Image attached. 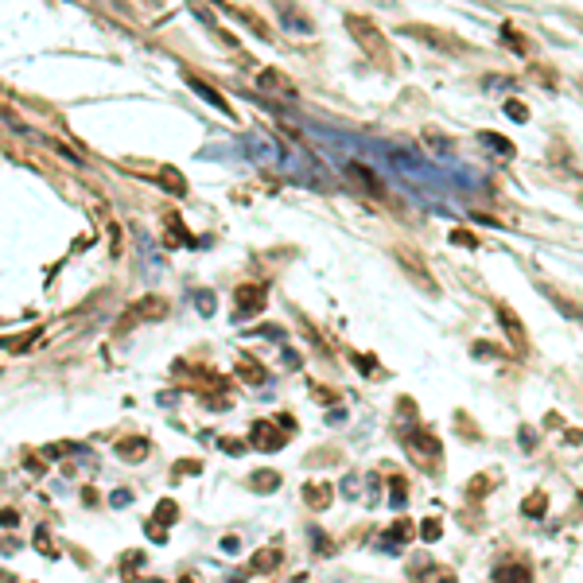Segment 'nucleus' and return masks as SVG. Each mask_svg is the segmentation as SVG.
I'll return each instance as SVG.
<instances>
[{
	"mask_svg": "<svg viewBox=\"0 0 583 583\" xmlns=\"http://www.w3.org/2000/svg\"><path fill=\"white\" fill-rule=\"evenodd\" d=\"M439 537H444V525H439V518H424L420 521V540H424V545H436Z\"/></svg>",
	"mask_w": 583,
	"mask_h": 583,
	"instance_id": "26",
	"label": "nucleus"
},
{
	"mask_svg": "<svg viewBox=\"0 0 583 583\" xmlns=\"http://www.w3.org/2000/svg\"><path fill=\"white\" fill-rule=\"evenodd\" d=\"M389 490H393V510H401V506L408 502V486H405V478H389Z\"/></svg>",
	"mask_w": 583,
	"mask_h": 583,
	"instance_id": "32",
	"label": "nucleus"
},
{
	"mask_svg": "<svg viewBox=\"0 0 583 583\" xmlns=\"http://www.w3.org/2000/svg\"><path fill=\"white\" fill-rule=\"evenodd\" d=\"M412 533H416L412 521H408V518H397L385 533H381V540H385L389 548H401V545H408V540H412Z\"/></svg>",
	"mask_w": 583,
	"mask_h": 583,
	"instance_id": "16",
	"label": "nucleus"
},
{
	"mask_svg": "<svg viewBox=\"0 0 583 583\" xmlns=\"http://www.w3.org/2000/svg\"><path fill=\"white\" fill-rule=\"evenodd\" d=\"M0 525H8V529L20 525V513H16V510H0Z\"/></svg>",
	"mask_w": 583,
	"mask_h": 583,
	"instance_id": "45",
	"label": "nucleus"
},
{
	"mask_svg": "<svg viewBox=\"0 0 583 583\" xmlns=\"http://www.w3.org/2000/svg\"><path fill=\"white\" fill-rule=\"evenodd\" d=\"M144 529H148V537H152V540H156V545H168V529H164V525H156V521H148V525H144Z\"/></svg>",
	"mask_w": 583,
	"mask_h": 583,
	"instance_id": "37",
	"label": "nucleus"
},
{
	"mask_svg": "<svg viewBox=\"0 0 583 583\" xmlns=\"http://www.w3.org/2000/svg\"><path fill=\"white\" fill-rule=\"evenodd\" d=\"M451 245H466V249H474V245H478V237H474L471 230H451Z\"/></svg>",
	"mask_w": 583,
	"mask_h": 583,
	"instance_id": "34",
	"label": "nucleus"
},
{
	"mask_svg": "<svg viewBox=\"0 0 583 583\" xmlns=\"http://www.w3.org/2000/svg\"><path fill=\"white\" fill-rule=\"evenodd\" d=\"M502 39H506V43H510V51H513V55H525V58H529L533 43H529V39L521 36L518 28H513V23H502Z\"/></svg>",
	"mask_w": 583,
	"mask_h": 583,
	"instance_id": "19",
	"label": "nucleus"
},
{
	"mask_svg": "<svg viewBox=\"0 0 583 583\" xmlns=\"http://www.w3.org/2000/svg\"><path fill=\"white\" fill-rule=\"evenodd\" d=\"M280 564H284V548L280 545H264V548H257V552L249 556V572H257V576L280 572Z\"/></svg>",
	"mask_w": 583,
	"mask_h": 583,
	"instance_id": "10",
	"label": "nucleus"
},
{
	"mask_svg": "<svg viewBox=\"0 0 583 583\" xmlns=\"http://www.w3.org/2000/svg\"><path fill=\"white\" fill-rule=\"evenodd\" d=\"M23 463H28V471H36V474H43V455H28V459H23Z\"/></svg>",
	"mask_w": 583,
	"mask_h": 583,
	"instance_id": "44",
	"label": "nucleus"
},
{
	"mask_svg": "<svg viewBox=\"0 0 583 583\" xmlns=\"http://www.w3.org/2000/svg\"><path fill=\"white\" fill-rule=\"evenodd\" d=\"M506 117H510V121H518V124H525V121H529V109H525V102L510 97V102H506Z\"/></svg>",
	"mask_w": 583,
	"mask_h": 583,
	"instance_id": "30",
	"label": "nucleus"
},
{
	"mask_svg": "<svg viewBox=\"0 0 583 583\" xmlns=\"http://www.w3.org/2000/svg\"><path fill=\"white\" fill-rule=\"evenodd\" d=\"M311 393H315V401H323V405H331V401L338 397V393H331V389H323V385H315Z\"/></svg>",
	"mask_w": 583,
	"mask_h": 583,
	"instance_id": "42",
	"label": "nucleus"
},
{
	"mask_svg": "<svg viewBox=\"0 0 583 583\" xmlns=\"http://www.w3.org/2000/svg\"><path fill=\"white\" fill-rule=\"evenodd\" d=\"M198 471H203V463H198V459H179V463L171 466V478L179 482V478H187V474H198Z\"/></svg>",
	"mask_w": 583,
	"mask_h": 583,
	"instance_id": "28",
	"label": "nucleus"
},
{
	"mask_svg": "<svg viewBox=\"0 0 583 583\" xmlns=\"http://www.w3.org/2000/svg\"><path fill=\"white\" fill-rule=\"evenodd\" d=\"M518 439H521L525 451H533V447H537V432H529V428H521V432H518Z\"/></svg>",
	"mask_w": 583,
	"mask_h": 583,
	"instance_id": "41",
	"label": "nucleus"
},
{
	"mask_svg": "<svg viewBox=\"0 0 583 583\" xmlns=\"http://www.w3.org/2000/svg\"><path fill=\"white\" fill-rule=\"evenodd\" d=\"M36 548H39L43 556H58V545L51 540V529H43V525L36 529Z\"/></svg>",
	"mask_w": 583,
	"mask_h": 583,
	"instance_id": "27",
	"label": "nucleus"
},
{
	"mask_svg": "<svg viewBox=\"0 0 583 583\" xmlns=\"http://www.w3.org/2000/svg\"><path fill=\"white\" fill-rule=\"evenodd\" d=\"M315 548H319L323 556H331V552H335V545H331V537H327V533H315Z\"/></svg>",
	"mask_w": 583,
	"mask_h": 583,
	"instance_id": "40",
	"label": "nucleus"
},
{
	"mask_svg": "<svg viewBox=\"0 0 583 583\" xmlns=\"http://www.w3.org/2000/svg\"><path fill=\"white\" fill-rule=\"evenodd\" d=\"M218 447H222L226 455H241L249 444H245V439H230V436H226V439H218Z\"/></svg>",
	"mask_w": 583,
	"mask_h": 583,
	"instance_id": "35",
	"label": "nucleus"
},
{
	"mask_svg": "<svg viewBox=\"0 0 583 583\" xmlns=\"http://www.w3.org/2000/svg\"><path fill=\"white\" fill-rule=\"evenodd\" d=\"M494 486H498L494 474H474V482L466 486V498H482V494H490Z\"/></svg>",
	"mask_w": 583,
	"mask_h": 583,
	"instance_id": "25",
	"label": "nucleus"
},
{
	"mask_svg": "<svg viewBox=\"0 0 583 583\" xmlns=\"http://www.w3.org/2000/svg\"><path fill=\"white\" fill-rule=\"evenodd\" d=\"M148 451H152V444H148L144 436H129V439H121V444H117V455H121L124 463H144Z\"/></svg>",
	"mask_w": 583,
	"mask_h": 583,
	"instance_id": "13",
	"label": "nucleus"
},
{
	"mask_svg": "<svg viewBox=\"0 0 583 583\" xmlns=\"http://www.w3.org/2000/svg\"><path fill=\"white\" fill-rule=\"evenodd\" d=\"M498 319H502V331L510 335V343L518 354H529V335H525V327H521V315L513 311L510 304H498Z\"/></svg>",
	"mask_w": 583,
	"mask_h": 583,
	"instance_id": "8",
	"label": "nucleus"
},
{
	"mask_svg": "<svg viewBox=\"0 0 583 583\" xmlns=\"http://www.w3.org/2000/svg\"><path fill=\"white\" fill-rule=\"evenodd\" d=\"M237 378L245 381V385H264V381H269V370L249 354V358H237Z\"/></svg>",
	"mask_w": 583,
	"mask_h": 583,
	"instance_id": "15",
	"label": "nucleus"
},
{
	"mask_svg": "<svg viewBox=\"0 0 583 583\" xmlns=\"http://www.w3.org/2000/svg\"><path fill=\"white\" fill-rule=\"evenodd\" d=\"M494 583H533V572L529 564H498Z\"/></svg>",
	"mask_w": 583,
	"mask_h": 583,
	"instance_id": "18",
	"label": "nucleus"
},
{
	"mask_svg": "<svg viewBox=\"0 0 583 583\" xmlns=\"http://www.w3.org/2000/svg\"><path fill=\"white\" fill-rule=\"evenodd\" d=\"M198 311L210 315V311H214V299H210V296H198Z\"/></svg>",
	"mask_w": 583,
	"mask_h": 583,
	"instance_id": "51",
	"label": "nucleus"
},
{
	"mask_svg": "<svg viewBox=\"0 0 583 583\" xmlns=\"http://www.w3.org/2000/svg\"><path fill=\"white\" fill-rule=\"evenodd\" d=\"M346 179L350 183H354V187L358 191H365V195H370V198H385V187H381V179H378V175H373L370 168H365V164H346Z\"/></svg>",
	"mask_w": 583,
	"mask_h": 583,
	"instance_id": "9",
	"label": "nucleus"
},
{
	"mask_svg": "<svg viewBox=\"0 0 583 583\" xmlns=\"http://www.w3.org/2000/svg\"><path fill=\"white\" fill-rule=\"evenodd\" d=\"M397 261H401V269H408V277L416 280L420 288H428V292H439V284L432 280V272H428V264H424V257L416 253V249H397Z\"/></svg>",
	"mask_w": 583,
	"mask_h": 583,
	"instance_id": "7",
	"label": "nucleus"
},
{
	"mask_svg": "<svg viewBox=\"0 0 583 583\" xmlns=\"http://www.w3.org/2000/svg\"><path fill=\"white\" fill-rule=\"evenodd\" d=\"M237 548H241L237 537H222V552H237Z\"/></svg>",
	"mask_w": 583,
	"mask_h": 583,
	"instance_id": "50",
	"label": "nucleus"
},
{
	"mask_svg": "<svg viewBox=\"0 0 583 583\" xmlns=\"http://www.w3.org/2000/svg\"><path fill=\"white\" fill-rule=\"evenodd\" d=\"M424 140H428L432 152H451V140H439V132H428Z\"/></svg>",
	"mask_w": 583,
	"mask_h": 583,
	"instance_id": "36",
	"label": "nucleus"
},
{
	"mask_svg": "<svg viewBox=\"0 0 583 583\" xmlns=\"http://www.w3.org/2000/svg\"><path fill=\"white\" fill-rule=\"evenodd\" d=\"M82 502H86V506H97V502H102V494H97L94 486H86V490H82Z\"/></svg>",
	"mask_w": 583,
	"mask_h": 583,
	"instance_id": "46",
	"label": "nucleus"
},
{
	"mask_svg": "<svg viewBox=\"0 0 583 583\" xmlns=\"http://www.w3.org/2000/svg\"><path fill=\"white\" fill-rule=\"evenodd\" d=\"M552 304H556V307H560V311H564V315H572V319H576V323H583V307H579V304H572V299H564V296H556V292H552Z\"/></svg>",
	"mask_w": 583,
	"mask_h": 583,
	"instance_id": "29",
	"label": "nucleus"
},
{
	"mask_svg": "<svg viewBox=\"0 0 583 583\" xmlns=\"http://www.w3.org/2000/svg\"><path fill=\"white\" fill-rule=\"evenodd\" d=\"M257 90H264V94H284V97L296 94V86L288 82V74H280L277 66H264V70L257 74Z\"/></svg>",
	"mask_w": 583,
	"mask_h": 583,
	"instance_id": "12",
	"label": "nucleus"
},
{
	"mask_svg": "<svg viewBox=\"0 0 583 583\" xmlns=\"http://www.w3.org/2000/svg\"><path fill=\"white\" fill-rule=\"evenodd\" d=\"M156 183H160L168 195H175V198H183L187 195V179H183V171L179 168H160L156 171Z\"/></svg>",
	"mask_w": 583,
	"mask_h": 583,
	"instance_id": "17",
	"label": "nucleus"
},
{
	"mask_svg": "<svg viewBox=\"0 0 583 583\" xmlns=\"http://www.w3.org/2000/svg\"><path fill=\"white\" fill-rule=\"evenodd\" d=\"M292 432H280V424L272 420H257L253 428H249V447H257V451H280V447L288 444Z\"/></svg>",
	"mask_w": 583,
	"mask_h": 583,
	"instance_id": "4",
	"label": "nucleus"
},
{
	"mask_svg": "<svg viewBox=\"0 0 583 583\" xmlns=\"http://www.w3.org/2000/svg\"><path fill=\"white\" fill-rule=\"evenodd\" d=\"M474 358H494V346H490V343H474Z\"/></svg>",
	"mask_w": 583,
	"mask_h": 583,
	"instance_id": "47",
	"label": "nucleus"
},
{
	"mask_svg": "<svg viewBox=\"0 0 583 583\" xmlns=\"http://www.w3.org/2000/svg\"><path fill=\"white\" fill-rule=\"evenodd\" d=\"M346 420V408H331L327 412V424H343Z\"/></svg>",
	"mask_w": 583,
	"mask_h": 583,
	"instance_id": "49",
	"label": "nucleus"
},
{
	"mask_svg": "<svg viewBox=\"0 0 583 583\" xmlns=\"http://www.w3.org/2000/svg\"><path fill=\"white\" fill-rule=\"evenodd\" d=\"M412 583H455V572L451 568H439V564H436V568H420L412 576Z\"/></svg>",
	"mask_w": 583,
	"mask_h": 583,
	"instance_id": "23",
	"label": "nucleus"
},
{
	"mask_svg": "<svg viewBox=\"0 0 583 583\" xmlns=\"http://www.w3.org/2000/svg\"><path fill=\"white\" fill-rule=\"evenodd\" d=\"M545 510H548V494H545V490H533V494L521 502V513H525V518H533V521L545 518Z\"/></svg>",
	"mask_w": 583,
	"mask_h": 583,
	"instance_id": "20",
	"label": "nucleus"
},
{
	"mask_svg": "<svg viewBox=\"0 0 583 583\" xmlns=\"http://www.w3.org/2000/svg\"><path fill=\"white\" fill-rule=\"evenodd\" d=\"M230 583H245V572H241V576H233V579H230Z\"/></svg>",
	"mask_w": 583,
	"mask_h": 583,
	"instance_id": "52",
	"label": "nucleus"
},
{
	"mask_svg": "<svg viewBox=\"0 0 583 583\" xmlns=\"http://www.w3.org/2000/svg\"><path fill=\"white\" fill-rule=\"evenodd\" d=\"M164 315H168V299L144 296V299H137V304H132L129 311L121 315L117 331H129V327H137V323H156V319H164Z\"/></svg>",
	"mask_w": 583,
	"mask_h": 583,
	"instance_id": "3",
	"label": "nucleus"
},
{
	"mask_svg": "<svg viewBox=\"0 0 583 583\" xmlns=\"http://www.w3.org/2000/svg\"><path fill=\"white\" fill-rule=\"evenodd\" d=\"M140 564H144V552H129V556H124V560H121V576H137V572H132V568H140Z\"/></svg>",
	"mask_w": 583,
	"mask_h": 583,
	"instance_id": "33",
	"label": "nucleus"
},
{
	"mask_svg": "<svg viewBox=\"0 0 583 583\" xmlns=\"http://www.w3.org/2000/svg\"><path fill=\"white\" fill-rule=\"evenodd\" d=\"M354 365L362 373H378V358H365V354H354Z\"/></svg>",
	"mask_w": 583,
	"mask_h": 583,
	"instance_id": "39",
	"label": "nucleus"
},
{
	"mask_svg": "<svg viewBox=\"0 0 583 583\" xmlns=\"http://www.w3.org/2000/svg\"><path fill=\"white\" fill-rule=\"evenodd\" d=\"M277 486H280V471H257L249 478V490H257V494H272Z\"/></svg>",
	"mask_w": 583,
	"mask_h": 583,
	"instance_id": "22",
	"label": "nucleus"
},
{
	"mask_svg": "<svg viewBox=\"0 0 583 583\" xmlns=\"http://www.w3.org/2000/svg\"><path fill=\"white\" fill-rule=\"evenodd\" d=\"M405 36H412V39H424L428 47H439V51H451V55H463V43L455 36H447V31H436V28H428V23H408V28H401Z\"/></svg>",
	"mask_w": 583,
	"mask_h": 583,
	"instance_id": "6",
	"label": "nucleus"
},
{
	"mask_svg": "<svg viewBox=\"0 0 583 583\" xmlns=\"http://www.w3.org/2000/svg\"><path fill=\"white\" fill-rule=\"evenodd\" d=\"M331 498H335L331 482H319V478H315V482H307V486H304V502L311 506V510H327Z\"/></svg>",
	"mask_w": 583,
	"mask_h": 583,
	"instance_id": "14",
	"label": "nucleus"
},
{
	"mask_svg": "<svg viewBox=\"0 0 583 583\" xmlns=\"http://www.w3.org/2000/svg\"><path fill=\"white\" fill-rule=\"evenodd\" d=\"M545 428H564V416L560 412H548L545 416Z\"/></svg>",
	"mask_w": 583,
	"mask_h": 583,
	"instance_id": "48",
	"label": "nucleus"
},
{
	"mask_svg": "<svg viewBox=\"0 0 583 583\" xmlns=\"http://www.w3.org/2000/svg\"><path fill=\"white\" fill-rule=\"evenodd\" d=\"M109 502H113V506H129V502H132V490H113Z\"/></svg>",
	"mask_w": 583,
	"mask_h": 583,
	"instance_id": "43",
	"label": "nucleus"
},
{
	"mask_svg": "<svg viewBox=\"0 0 583 583\" xmlns=\"http://www.w3.org/2000/svg\"><path fill=\"white\" fill-rule=\"evenodd\" d=\"M264 304H269L264 284H241L237 292H233V319H245V315L264 311Z\"/></svg>",
	"mask_w": 583,
	"mask_h": 583,
	"instance_id": "5",
	"label": "nucleus"
},
{
	"mask_svg": "<svg viewBox=\"0 0 583 583\" xmlns=\"http://www.w3.org/2000/svg\"><path fill=\"white\" fill-rule=\"evenodd\" d=\"M156 525H164V529H168V525H175L179 521V506L171 502V498H164L160 506H156V518H152Z\"/></svg>",
	"mask_w": 583,
	"mask_h": 583,
	"instance_id": "24",
	"label": "nucleus"
},
{
	"mask_svg": "<svg viewBox=\"0 0 583 583\" xmlns=\"http://www.w3.org/2000/svg\"><path fill=\"white\" fill-rule=\"evenodd\" d=\"M168 226H171V233H168V245H183V241H187V233H183L179 214H168Z\"/></svg>",
	"mask_w": 583,
	"mask_h": 583,
	"instance_id": "31",
	"label": "nucleus"
},
{
	"mask_svg": "<svg viewBox=\"0 0 583 583\" xmlns=\"http://www.w3.org/2000/svg\"><path fill=\"white\" fill-rule=\"evenodd\" d=\"M405 447H408V459H412L420 471H439L444 466V447H439V436L424 424H412L405 432Z\"/></svg>",
	"mask_w": 583,
	"mask_h": 583,
	"instance_id": "2",
	"label": "nucleus"
},
{
	"mask_svg": "<svg viewBox=\"0 0 583 583\" xmlns=\"http://www.w3.org/2000/svg\"><path fill=\"white\" fill-rule=\"evenodd\" d=\"M478 140L490 148V152L502 156V160H513V144H510L506 137H498V132H490V129H486V132H478Z\"/></svg>",
	"mask_w": 583,
	"mask_h": 583,
	"instance_id": "21",
	"label": "nucleus"
},
{
	"mask_svg": "<svg viewBox=\"0 0 583 583\" xmlns=\"http://www.w3.org/2000/svg\"><path fill=\"white\" fill-rule=\"evenodd\" d=\"M183 78H187V86L191 90H195V94L198 97H206V102H210L214 105V109H222V113H226V117H233V109H230V102H226V94H222V90H214L210 86V82H203V78H198V74H183Z\"/></svg>",
	"mask_w": 583,
	"mask_h": 583,
	"instance_id": "11",
	"label": "nucleus"
},
{
	"mask_svg": "<svg viewBox=\"0 0 583 583\" xmlns=\"http://www.w3.org/2000/svg\"><path fill=\"white\" fill-rule=\"evenodd\" d=\"M346 31H350V39H354L358 47H362L365 55L373 58L378 66H393V51H389V43H385V31L378 28V23L370 20V16H362V12H350L346 16Z\"/></svg>",
	"mask_w": 583,
	"mask_h": 583,
	"instance_id": "1",
	"label": "nucleus"
},
{
	"mask_svg": "<svg viewBox=\"0 0 583 583\" xmlns=\"http://www.w3.org/2000/svg\"><path fill=\"white\" fill-rule=\"evenodd\" d=\"M144 583H164V579H144Z\"/></svg>",
	"mask_w": 583,
	"mask_h": 583,
	"instance_id": "53",
	"label": "nucleus"
},
{
	"mask_svg": "<svg viewBox=\"0 0 583 583\" xmlns=\"http://www.w3.org/2000/svg\"><path fill=\"white\" fill-rule=\"evenodd\" d=\"M74 451H78V447H74V444H51V447H47V459H58V455H74Z\"/></svg>",
	"mask_w": 583,
	"mask_h": 583,
	"instance_id": "38",
	"label": "nucleus"
}]
</instances>
